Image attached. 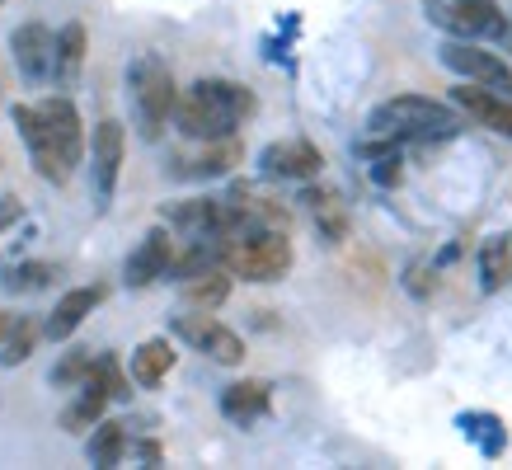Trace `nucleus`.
Segmentation results:
<instances>
[{
	"label": "nucleus",
	"instance_id": "1",
	"mask_svg": "<svg viewBox=\"0 0 512 470\" xmlns=\"http://www.w3.org/2000/svg\"><path fill=\"white\" fill-rule=\"evenodd\" d=\"M254 113V94L235 80H198L193 90H184L174 99V123L184 137L198 141H226L235 127Z\"/></svg>",
	"mask_w": 512,
	"mask_h": 470
},
{
	"label": "nucleus",
	"instance_id": "2",
	"mask_svg": "<svg viewBox=\"0 0 512 470\" xmlns=\"http://www.w3.org/2000/svg\"><path fill=\"white\" fill-rule=\"evenodd\" d=\"M367 127H372L376 137H451L456 132V113L447 109V104H433V99H419V94H400V99H386L381 109H372V118H367Z\"/></svg>",
	"mask_w": 512,
	"mask_h": 470
},
{
	"label": "nucleus",
	"instance_id": "3",
	"mask_svg": "<svg viewBox=\"0 0 512 470\" xmlns=\"http://www.w3.org/2000/svg\"><path fill=\"white\" fill-rule=\"evenodd\" d=\"M221 268L245 282H278L292 268V245L282 231H245L221 245Z\"/></svg>",
	"mask_w": 512,
	"mask_h": 470
},
{
	"label": "nucleus",
	"instance_id": "4",
	"mask_svg": "<svg viewBox=\"0 0 512 470\" xmlns=\"http://www.w3.org/2000/svg\"><path fill=\"white\" fill-rule=\"evenodd\" d=\"M127 85H132V104H137L141 132H146V137H160L174 113V99H179L170 66L160 62L156 52H141L137 62L127 66Z\"/></svg>",
	"mask_w": 512,
	"mask_h": 470
},
{
	"label": "nucleus",
	"instance_id": "5",
	"mask_svg": "<svg viewBox=\"0 0 512 470\" xmlns=\"http://www.w3.org/2000/svg\"><path fill=\"white\" fill-rule=\"evenodd\" d=\"M428 19L456 38H503L508 19L494 0H428Z\"/></svg>",
	"mask_w": 512,
	"mask_h": 470
},
{
	"label": "nucleus",
	"instance_id": "6",
	"mask_svg": "<svg viewBox=\"0 0 512 470\" xmlns=\"http://www.w3.org/2000/svg\"><path fill=\"white\" fill-rule=\"evenodd\" d=\"M442 66H451L456 76H466L470 85H484V90L508 94V99H512V71H508V62H498L494 52H480L470 38H461V43H442Z\"/></svg>",
	"mask_w": 512,
	"mask_h": 470
},
{
	"label": "nucleus",
	"instance_id": "7",
	"mask_svg": "<svg viewBox=\"0 0 512 470\" xmlns=\"http://www.w3.org/2000/svg\"><path fill=\"white\" fill-rule=\"evenodd\" d=\"M174 329H179V339H188V344L198 348V353H207L212 362L235 367V362L245 358L240 334H235V329H226L221 320H212V315H179V320H174Z\"/></svg>",
	"mask_w": 512,
	"mask_h": 470
},
{
	"label": "nucleus",
	"instance_id": "8",
	"mask_svg": "<svg viewBox=\"0 0 512 470\" xmlns=\"http://www.w3.org/2000/svg\"><path fill=\"white\" fill-rule=\"evenodd\" d=\"M38 123H43L47 141L57 146V156L76 170L80 156H85V132H80V113L71 99H43L38 104Z\"/></svg>",
	"mask_w": 512,
	"mask_h": 470
},
{
	"label": "nucleus",
	"instance_id": "9",
	"mask_svg": "<svg viewBox=\"0 0 512 470\" xmlns=\"http://www.w3.org/2000/svg\"><path fill=\"white\" fill-rule=\"evenodd\" d=\"M15 127H19V137H24V146H29L33 170L43 174L47 184H66V179H71V165H66V160L57 156V146L47 141L43 123H38V109H29V104H15Z\"/></svg>",
	"mask_w": 512,
	"mask_h": 470
},
{
	"label": "nucleus",
	"instance_id": "10",
	"mask_svg": "<svg viewBox=\"0 0 512 470\" xmlns=\"http://www.w3.org/2000/svg\"><path fill=\"white\" fill-rule=\"evenodd\" d=\"M123 151H127V132L123 123H99L94 127V193L99 203H109L113 188H118V170H123Z\"/></svg>",
	"mask_w": 512,
	"mask_h": 470
},
{
	"label": "nucleus",
	"instance_id": "11",
	"mask_svg": "<svg viewBox=\"0 0 512 470\" xmlns=\"http://www.w3.org/2000/svg\"><path fill=\"white\" fill-rule=\"evenodd\" d=\"M170 259H174V240L165 231H151L137 250H132V259H127L123 282H127V287H151L156 278H165V273H170Z\"/></svg>",
	"mask_w": 512,
	"mask_h": 470
},
{
	"label": "nucleus",
	"instance_id": "12",
	"mask_svg": "<svg viewBox=\"0 0 512 470\" xmlns=\"http://www.w3.org/2000/svg\"><path fill=\"white\" fill-rule=\"evenodd\" d=\"M451 99H456L470 118H480L489 132L512 137V99L508 94H494V90H484V85H461V90H451Z\"/></svg>",
	"mask_w": 512,
	"mask_h": 470
},
{
	"label": "nucleus",
	"instance_id": "13",
	"mask_svg": "<svg viewBox=\"0 0 512 470\" xmlns=\"http://www.w3.org/2000/svg\"><path fill=\"white\" fill-rule=\"evenodd\" d=\"M52 47L57 38L43 29V24H24L10 38V52H15V66L24 71V80H47L52 76Z\"/></svg>",
	"mask_w": 512,
	"mask_h": 470
},
{
	"label": "nucleus",
	"instance_id": "14",
	"mask_svg": "<svg viewBox=\"0 0 512 470\" xmlns=\"http://www.w3.org/2000/svg\"><path fill=\"white\" fill-rule=\"evenodd\" d=\"M325 165V156L315 151L311 141H273L264 151V170L282 174V179H315Z\"/></svg>",
	"mask_w": 512,
	"mask_h": 470
},
{
	"label": "nucleus",
	"instance_id": "15",
	"mask_svg": "<svg viewBox=\"0 0 512 470\" xmlns=\"http://www.w3.org/2000/svg\"><path fill=\"white\" fill-rule=\"evenodd\" d=\"M104 301V292L99 287H76V292H66L62 301H57V311L47 315V325H43V334L52 339V344H62V339H71L80 329V320L94 311Z\"/></svg>",
	"mask_w": 512,
	"mask_h": 470
},
{
	"label": "nucleus",
	"instance_id": "16",
	"mask_svg": "<svg viewBox=\"0 0 512 470\" xmlns=\"http://www.w3.org/2000/svg\"><path fill=\"white\" fill-rule=\"evenodd\" d=\"M221 414L235 423H254L259 414H268V386L264 381H235V386H226Z\"/></svg>",
	"mask_w": 512,
	"mask_h": 470
},
{
	"label": "nucleus",
	"instance_id": "17",
	"mask_svg": "<svg viewBox=\"0 0 512 470\" xmlns=\"http://www.w3.org/2000/svg\"><path fill=\"white\" fill-rule=\"evenodd\" d=\"M170 367H174L170 339H146V344L132 353V381H141V386H160V381L170 376Z\"/></svg>",
	"mask_w": 512,
	"mask_h": 470
},
{
	"label": "nucleus",
	"instance_id": "18",
	"mask_svg": "<svg viewBox=\"0 0 512 470\" xmlns=\"http://www.w3.org/2000/svg\"><path fill=\"white\" fill-rule=\"evenodd\" d=\"M80 66H85V24H66L57 33V47H52V76L62 80H76Z\"/></svg>",
	"mask_w": 512,
	"mask_h": 470
},
{
	"label": "nucleus",
	"instance_id": "19",
	"mask_svg": "<svg viewBox=\"0 0 512 470\" xmlns=\"http://www.w3.org/2000/svg\"><path fill=\"white\" fill-rule=\"evenodd\" d=\"M184 297L193 301L198 311H217L221 301L231 297V278H226V268H207V273L184 278Z\"/></svg>",
	"mask_w": 512,
	"mask_h": 470
},
{
	"label": "nucleus",
	"instance_id": "20",
	"mask_svg": "<svg viewBox=\"0 0 512 470\" xmlns=\"http://www.w3.org/2000/svg\"><path fill=\"white\" fill-rule=\"evenodd\" d=\"M512 235H489L480 250V278H484V292H498L512 273Z\"/></svg>",
	"mask_w": 512,
	"mask_h": 470
},
{
	"label": "nucleus",
	"instance_id": "21",
	"mask_svg": "<svg viewBox=\"0 0 512 470\" xmlns=\"http://www.w3.org/2000/svg\"><path fill=\"white\" fill-rule=\"evenodd\" d=\"M104 405H109V391H104V386L85 372V381H80V400L62 414V423L71 428V433H80V428H90V423L104 414Z\"/></svg>",
	"mask_w": 512,
	"mask_h": 470
},
{
	"label": "nucleus",
	"instance_id": "22",
	"mask_svg": "<svg viewBox=\"0 0 512 470\" xmlns=\"http://www.w3.org/2000/svg\"><path fill=\"white\" fill-rule=\"evenodd\" d=\"M123 452H127L123 423H99V428H94V438H90V461L94 466H118Z\"/></svg>",
	"mask_w": 512,
	"mask_h": 470
},
{
	"label": "nucleus",
	"instance_id": "23",
	"mask_svg": "<svg viewBox=\"0 0 512 470\" xmlns=\"http://www.w3.org/2000/svg\"><path fill=\"white\" fill-rule=\"evenodd\" d=\"M52 278H57V264H15L0 282H5V292H38Z\"/></svg>",
	"mask_w": 512,
	"mask_h": 470
},
{
	"label": "nucleus",
	"instance_id": "24",
	"mask_svg": "<svg viewBox=\"0 0 512 470\" xmlns=\"http://www.w3.org/2000/svg\"><path fill=\"white\" fill-rule=\"evenodd\" d=\"M33 344H38V329H33L29 320H19V325L10 329V339L0 344V362H5V367H19V362L33 353Z\"/></svg>",
	"mask_w": 512,
	"mask_h": 470
},
{
	"label": "nucleus",
	"instance_id": "25",
	"mask_svg": "<svg viewBox=\"0 0 512 470\" xmlns=\"http://www.w3.org/2000/svg\"><path fill=\"white\" fill-rule=\"evenodd\" d=\"M90 362H94L90 348H76V353H66V358L57 362L52 381H57V386H80V381H85V372H90Z\"/></svg>",
	"mask_w": 512,
	"mask_h": 470
},
{
	"label": "nucleus",
	"instance_id": "26",
	"mask_svg": "<svg viewBox=\"0 0 512 470\" xmlns=\"http://www.w3.org/2000/svg\"><path fill=\"white\" fill-rule=\"evenodd\" d=\"M231 160H235V141H226V146H217V151H207V156L193 165V174H221Z\"/></svg>",
	"mask_w": 512,
	"mask_h": 470
},
{
	"label": "nucleus",
	"instance_id": "27",
	"mask_svg": "<svg viewBox=\"0 0 512 470\" xmlns=\"http://www.w3.org/2000/svg\"><path fill=\"white\" fill-rule=\"evenodd\" d=\"M400 156H395V151H386V156H381V160H376V170H372V179H376V184H381V188H390V184H400Z\"/></svg>",
	"mask_w": 512,
	"mask_h": 470
},
{
	"label": "nucleus",
	"instance_id": "28",
	"mask_svg": "<svg viewBox=\"0 0 512 470\" xmlns=\"http://www.w3.org/2000/svg\"><path fill=\"white\" fill-rule=\"evenodd\" d=\"M409 292H414V297H428V264L409 268Z\"/></svg>",
	"mask_w": 512,
	"mask_h": 470
},
{
	"label": "nucleus",
	"instance_id": "29",
	"mask_svg": "<svg viewBox=\"0 0 512 470\" xmlns=\"http://www.w3.org/2000/svg\"><path fill=\"white\" fill-rule=\"evenodd\" d=\"M19 325V315H10V311H0V344H5V339H10V329Z\"/></svg>",
	"mask_w": 512,
	"mask_h": 470
}]
</instances>
